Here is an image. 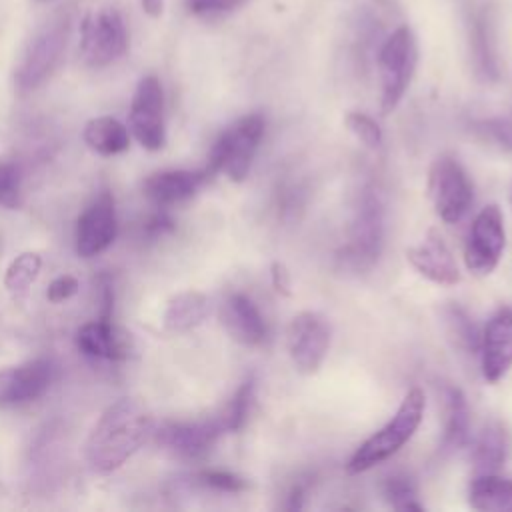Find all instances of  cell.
Instances as JSON below:
<instances>
[{"label":"cell","instance_id":"obj_4","mask_svg":"<svg viewBox=\"0 0 512 512\" xmlns=\"http://www.w3.org/2000/svg\"><path fill=\"white\" fill-rule=\"evenodd\" d=\"M382 246H384L382 200L372 188H366L358 198L348 240L340 248L336 258L342 268L364 272L378 262Z\"/></svg>","mask_w":512,"mask_h":512},{"label":"cell","instance_id":"obj_28","mask_svg":"<svg viewBox=\"0 0 512 512\" xmlns=\"http://www.w3.org/2000/svg\"><path fill=\"white\" fill-rule=\"evenodd\" d=\"M40 268H42V260L36 252H22L8 266L4 276V286L10 292H24L38 278Z\"/></svg>","mask_w":512,"mask_h":512},{"label":"cell","instance_id":"obj_39","mask_svg":"<svg viewBox=\"0 0 512 512\" xmlns=\"http://www.w3.org/2000/svg\"><path fill=\"white\" fill-rule=\"evenodd\" d=\"M42 2H50V0H42Z\"/></svg>","mask_w":512,"mask_h":512},{"label":"cell","instance_id":"obj_35","mask_svg":"<svg viewBox=\"0 0 512 512\" xmlns=\"http://www.w3.org/2000/svg\"><path fill=\"white\" fill-rule=\"evenodd\" d=\"M174 230V220L164 208L154 212L146 222H144V234L148 238H162L164 234H170Z\"/></svg>","mask_w":512,"mask_h":512},{"label":"cell","instance_id":"obj_33","mask_svg":"<svg viewBox=\"0 0 512 512\" xmlns=\"http://www.w3.org/2000/svg\"><path fill=\"white\" fill-rule=\"evenodd\" d=\"M186 8L192 14L198 16H210V14H222V12H230L238 6H242L246 0H184Z\"/></svg>","mask_w":512,"mask_h":512},{"label":"cell","instance_id":"obj_37","mask_svg":"<svg viewBox=\"0 0 512 512\" xmlns=\"http://www.w3.org/2000/svg\"><path fill=\"white\" fill-rule=\"evenodd\" d=\"M304 486L302 484H296V486H292L290 488V492H288V502H286V508L288 510H298V508H302V498H304Z\"/></svg>","mask_w":512,"mask_h":512},{"label":"cell","instance_id":"obj_22","mask_svg":"<svg viewBox=\"0 0 512 512\" xmlns=\"http://www.w3.org/2000/svg\"><path fill=\"white\" fill-rule=\"evenodd\" d=\"M468 500L480 512H512V478L478 474L468 488Z\"/></svg>","mask_w":512,"mask_h":512},{"label":"cell","instance_id":"obj_36","mask_svg":"<svg viewBox=\"0 0 512 512\" xmlns=\"http://www.w3.org/2000/svg\"><path fill=\"white\" fill-rule=\"evenodd\" d=\"M272 286L276 288V292L290 296V274H288L286 266L280 262L272 264Z\"/></svg>","mask_w":512,"mask_h":512},{"label":"cell","instance_id":"obj_7","mask_svg":"<svg viewBox=\"0 0 512 512\" xmlns=\"http://www.w3.org/2000/svg\"><path fill=\"white\" fill-rule=\"evenodd\" d=\"M128 46L126 24L116 8L88 14L80 26V52L88 66L102 68L118 60Z\"/></svg>","mask_w":512,"mask_h":512},{"label":"cell","instance_id":"obj_21","mask_svg":"<svg viewBox=\"0 0 512 512\" xmlns=\"http://www.w3.org/2000/svg\"><path fill=\"white\" fill-rule=\"evenodd\" d=\"M444 434H442V452H454L462 448L468 440L470 428V410L464 392L458 386H444Z\"/></svg>","mask_w":512,"mask_h":512},{"label":"cell","instance_id":"obj_2","mask_svg":"<svg viewBox=\"0 0 512 512\" xmlns=\"http://www.w3.org/2000/svg\"><path fill=\"white\" fill-rule=\"evenodd\" d=\"M424 408V392L420 388L408 390L396 414L378 432H374L366 442L360 444V448L348 460L346 470L350 474H360L392 458L418 430Z\"/></svg>","mask_w":512,"mask_h":512},{"label":"cell","instance_id":"obj_3","mask_svg":"<svg viewBox=\"0 0 512 512\" xmlns=\"http://www.w3.org/2000/svg\"><path fill=\"white\" fill-rule=\"evenodd\" d=\"M262 136V114H246L238 118L216 138L202 170L208 178L224 172L232 182H242L252 168Z\"/></svg>","mask_w":512,"mask_h":512},{"label":"cell","instance_id":"obj_10","mask_svg":"<svg viewBox=\"0 0 512 512\" xmlns=\"http://www.w3.org/2000/svg\"><path fill=\"white\" fill-rule=\"evenodd\" d=\"M68 38V18H58L46 24L28 44L22 62L16 70V84L22 90H32L50 76L58 64Z\"/></svg>","mask_w":512,"mask_h":512},{"label":"cell","instance_id":"obj_11","mask_svg":"<svg viewBox=\"0 0 512 512\" xmlns=\"http://www.w3.org/2000/svg\"><path fill=\"white\" fill-rule=\"evenodd\" d=\"M130 130L146 150H160L166 142L164 94L156 76H144L130 102Z\"/></svg>","mask_w":512,"mask_h":512},{"label":"cell","instance_id":"obj_19","mask_svg":"<svg viewBox=\"0 0 512 512\" xmlns=\"http://www.w3.org/2000/svg\"><path fill=\"white\" fill-rule=\"evenodd\" d=\"M76 346L80 352L102 360H122L130 354V334L116 328L110 320H94L78 328Z\"/></svg>","mask_w":512,"mask_h":512},{"label":"cell","instance_id":"obj_17","mask_svg":"<svg viewBox=\"0 0 512 512\" xmlns=\"http://www.w3.org/2000/svg\"><path fill=\"white\" fill-rule=\"evenodd\" d=\"M220 322L228 336L244 346H260L268 334L258 306L242 292H232L222 300Z\"/></svg>","mask_w":512,"mask_h":512},{"label":"cell","instance_id":"obj_20","mask_svg":"<svg viewBox=\"0 0 512 512\" xmlns=\"http://www.w3.org/2000/svg\"><path fill=\"white\" fill-rule=\"evenodd\" d=\"M512 450L510 432L502 422H490L478 434L470 458L476 474H494L498 472Z\"/></svg>","mask_w":512,"mask_h":512},{"label":"cell","instance_id":"obj_14","mask_svg":"<svg viewBox=\"0 0 512 512\" xmlns=\"http://www.w3.org/2000/svg\"><path fill=\"white\" fill-rule=\"evenodd\" d=\"M480 368L486 382L494 384L512 368V308L492 314L480 336Z\"/></svg>","mask_w":512,"mask_h":512},{"label":"cell","instance_id":"obj_24","mask_svg":"<svg viewBox=\"0 0 512 512\" xmlns=\"http://www.w3.org/2000/svg\"><path fill=\"white\" fill-rule=\"evenodd\" d=\"M82 136L88 148L102 156L120 154L130 146V136L126 126L112 116H100V118L88 120Z\"/></svg>","mask_w":512,"mask_h":512},{"label":"cell","instance_id":"obj_16","mask_svg":"<svg viewBox=\"0 0 512 512\" xmlns=\"http://www.w3.org/2000/svg\"><path fill=\"white\" fill-rule=\"evenodd\" d=\"M406 258L418 274L434 284L452 286L460 282L458 264L444 238L436 230H430L420 244L408 248Z\"/></svg>","mask_w":512,"mask_h":512},{"label":"cell","instance_id":"obj_5","mask_svg":"<svg viewBox=\"0 0 512 512\" xmlns=\"http://www.w3.org/2000/svg\"><path fill=\"white\" fill-rule=\"evenodd\" d=\"M418 62L416 38L408 26L396 28L382 44L378 54L380 70V106L384 114H390L402 100Z\"/></svg>","mask_w":512,"mask_h":512},{"label":"cell","instance_id":"obj_15","mask_svg":"<svg viewBox=\"0 0 512 512\" xmlns=\"http://www.w3.org/2000/svg\"><path fill=\"white\" fill-rule=\"evenodd\" d=\"M56 366L48 358H36L16 368L0 370V406L24 404L40 398L54 380Z\"/></svg>","mask_w":512,"mask_h":512},{"label":"cell","instance_id":"obj_1","mask_svg":"<svg viewBox=\"0 0 512 512\" xmlns=\"http://www.w3.org/2000/svg\"><path fill=\"white\" fill-rule=\"evenodd\" d=\"M152 414L132 398L108 406L86 442V460L92 470L106 474L120 468L152 434Z\"/></svg>","mask_w":512,"mask_h":512},{"label":"cell","instance_id":"obj_9","mask_svg":"<svg viewBox=\"0 0 512 512\" xmlns=\"http://www.w3.org/2000/svg\"><path fill=\"white\" fill-rule=\"evenodd\" d=\"M330 324L328 320L312 310L300 312L292 318L286 330L288 352L292 364L302 374H314L322 366L330 348Z\"/></svg>","mask_w":512,"mask_h":512},{"label":"cell","instance_id":"obj_8","mask_svg":"<svg viewBox=\"0 0 512 512\" xmlns=\"http://www.w3.org/2000/svg\"><path fill=\"white\" fill-rule=\"evenodd\" d=\"M504 220L498 204H488L474 218L466 244L464 262L476 276H488L500 262L504 250Z\"/></svg>","mask_w":512,"mask_h":512},{"label":"cell","instance_id":"obj_31","mask_svg":"<svg viewBox=\"0 0 512 512\" xmlns=\"http://www.w3.org/2000/svg\"><path fill=\"white\" fill-rule=\"evenodd\" d=\"M346 128L366 146V148H378L382 144V130L380 126L364 112H348L346 114Z\"/></svg>","mask_w":512,"mask_h":512},{"label":"cell","instance_id":"obj_12","mask_svg":"<svg viewBox=\"0 0 512 512\" xmlns=\"http://www.w3.org/2000/svg\"><path fill=\"white\" fill-rule=\"evenodd\" d=\"M226 434L218 414L202 420H184V422H164L158 428H154L156 442L172 452L174 456L196 460L202 458L216 440Z\"/></svg>","mask_w":512,"mask_h":512},{"label":"cell","instance_id":"obj_38","mask_svg":"<svg viewBox=\"0 0 512 512\" xmlns=\"http://www.w3.org/2000/svg\"><path fill=\"white\" fill-rule=\"evenodd\" d=\"M140 4L144 8V12L150 16H160L162 8H164V0H140Z\"/></svg>","mask_w":512,"mask_h":512},{"label":"cell","instance_id":"obj_26","mask_svg":"<svg viewBox=\"0 0 512 512\" xmlns=\"http://www.w3.org/2000/svg\"><path fill=\"white\" fill-rule=\"evenodd\" d=\"M254 390H256V378L248 376L232 394V398L220 408L218 418L224 426L226 432H236L244 426L248 412H250V404L254 400Z\"/></svg>","mask_w":512,"mask_h":512},{"label":"cell","instance_id":"obj_30","mask_svg":"<svg viewBox=\"0 0 512 512\" xmlns=\"http://www.w3.org/2000/svg\"><path fill=\"white\" fill-rule=\"evenodd\" d=\"M474 132L504 152H512V112L474 122Z\"/></svg>","mask_w":512,"mask_h":512},{"label":"cell","instance_id":"obj_34","mask_svg":"<svg viewBox=\"0 0 512 512\" xmlns=\"http://www.w3.org/2000/svg\"><path fill=\"white\" fill-rule=\"evenodd\" d=\"M78 286H80V284H78V280H76L74 276L62 274V276H58V278H54V280L50 282L46 296H48L50 302L58 304V302H64V300H68L70 296H74V294L78 292Z\"/></svg>","mask_w":512,"mask_h":512},{"label":"cell","instance_id":"obj_6","mask_svg":"<svg viewBox=\"0 0 512 512\" xmlns=\"http://www.w3.org/2000/svg\"><path fill=\"white\" fill-rule=\"evenodd\" d=\"M428 196L446 224L460 222L472 206L474 190L462 164L448 154L438 156L428 172Z\"/></svg>","mask_w":512,"mask_h":512},{"label":"cell","instance_id":"obj_18","mask_svg":"<svg viewBox=\"0 0 512 512\" xmlns=\"http://www.w3.org/2000/svg\"><path fill=\"white\" fill-rule=\"evenodd\" d=\"M206 180L204 170H162L144 180L142 192L158 208H168L192 198Z\"/></svg>","mask_w":512,"mask_h":512},{"label":"cell","instance_id":"obj_29","mask_svg":"<svg viewBox=\"0 0 512 512\" xmlns=\"http://www.w3.org/2000/svg\"><path fill=\"white\" fill-rule=\"evenodd\" d=\"M188 482L196 488H206L212 492H228V494H236L248 488V482L242 476L226 470H200L192 474Z\"/></svg>","mask_w":512,"mask_h":512},{"label":"cell","instance_id":"obj_13","mask_svg":"<svg viewBox=\"0 0 512 512\" xmlns=\"http://www.w3.org/2000/svg\"><path fill=\"white\" fill-rule=\"evenodd\" d=\"M116 230L114 198L108 190H102L76 222V252L84 258L104 252L114 242Z\"/></svg>","mask_w":512,"mask_h":512},{"label":"cell","instance_id":"obj_32","mask_svg":"<svg viewBox=\"0 0 512 512\" xmlns=\"http://www.w3.org/2000/svg\"><path fill=\"white\" fill-rule=\"evenodd\" d=\"M20 168L14 162H0V206H20Z\"/></svg>","mask_w":512,"mask_h":512},{"label":"cell","instance_id":"obj_23","mask_svg":"<svg viewBox=\"0 0 512 512\" xmlns=\"http://www.w3.org/2000/svg\"><path fill=\"white\" fill-rule=\"evenodd\" d=\"M210 314V300L206 294L188 290L170 298L164 310V326L172 332H184L200 326Z\"/></svg>","mask_w":512,"mask_h":512},{"label":"cell","instance_id":"obj_25","mask_svg":"<svg viewBox=\"0 0 512 512\" xmlns=\"http://www.w3.org/2000/svg\"><path fill=\"white\" fill-rule=\"evenodd\" d=\"M442 322L448 340L452 342L454 348H458L462 354H476L480 350V336L482 332L474 324V320L468 316V312L454 304L448 302L442 308Z\"/></svg>","mask_w":512,"mask_h":512},{"label":"cell","instance_id":"obj_27","mask_svg":"<svg viewBox=\"0 0 512 512\" xmlns=\"http://www.w3.org/2000/svg\"><path fill=\"white\" fill-rule=\"evenodd\" d=\"M382 496L394 510H424L416 500V486L406 474H392L382 484Z\"/></svg>","mask_w":512,"mask_h":512}]
</instances>
